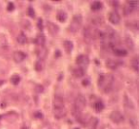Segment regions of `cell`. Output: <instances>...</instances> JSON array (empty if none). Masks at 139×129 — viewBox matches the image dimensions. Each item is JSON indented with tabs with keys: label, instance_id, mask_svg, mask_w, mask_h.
<instances>
[{
	"label": "cell",
	"instance_id": "31",
	"mask_svg": "<svg viewBox=\"0 0 139 129\" xmlns=\"http://www.w3.org/2000/svg\"><path fill=\"white\" fill-rule=\"evenodd\" d=\"M38 28H39V29H40V30H42L43 29V25H42V19H39V20H38Z\"/></svg>",
	"mask_w": 139,
	"mask_h": 129
},
{
	"label": "cell",
	"instance_id": "18",
	"mask_svg": "<svg viewBox=\"0 0 139 129\" xmlns=\"http://www.w3.org/2000/svg\"><path fill=\"white\" fill-rule=\"evenodd\" d=\"M16 40L20 45H24L27 43V37H26L24 32H20L16 37Z\"/></svg>",
	"mask_w": 139,
	"mask_h": 129
},
{
	"label": "cell",
	"instance_id": "11",
	"mask_svg": "<svg viewBox=\"0 0 139 129\" xmlns=\"http://www.w3.org/2000/svg\"><path fill=\"white\" fill-rule=\"evenodd\" d=\"M12 58H13L15 63H21V62H23L25 60L26 54L22 51H15L12 54Z\"/></svg>",
	"mask_w": 139,
	"mask_h": 129
},
{
	"label": "cell",
	"instance_id": "35",
	"mask_svg": "<svg viewBox=\"0 0 139 129\" xmlns=\"http://www.w3.org/2000/svg\"><path fill=\"white\" fill-rule=\"evenodd\" d=\"M110 3H111V4H113L112 6H117V5H118V2H117V1H110Z\"/></svg>",
	"mask_w": 139,
	"mask_h": 129
},
{
	"label": "cell",
	"instance_id": "3",
	"mask_svg": "<svg viewBox=\"0 0 139 129\" xmlns=\"http://www.w3.org/2000/svg\"><path fill=\"white\" fill-rule=\"evenodd\" d=\"M86 107V99L83 95H78L74 100V106H73V113L77 119H81V114Z\"/></svg>",
	"mask_w": 139,
	"mask_h": 129
},
{
	"label": "cell",
	"instance_id": "21",
	"mask_svg": "<svg viewBox=\"0 0 139 129\" xmlns=\"http://www.w3.org/2000/svg\"><path fill=\"white\" fill-rule=\"evenodd\" d=\"M102 3L101 2H99V1H94L93 3H91V9L92 11H94V12H96V11H99L100 9H102Z\"/></svg>",
	"mask_w": 139,
	"mask_h": 129
},
{
	"label": "cell",
	"instance_id": "14",
	"mask_svg": "<svg viewBox=\"0 0 139 129\" xmlns=\"http://www.w3.org/2000/svg\"><path fill=\"white\" fill-rule=\"evenodd\" d=\"M45 42H46V38L44 36V34H38L37 37L35 38V43L39 46V47H44L45 45Z\"/></svg>",
	"mask_w": 139,
	"mask_h": 129
},
{
	"label": "cell",
	"instance_id": "7",
	"mask_svg": "<svg viewBox=\"0 0 139 129\" xmlns=\"http://www.w3.org/2000/svg\"><path fill=\"white\" fill-rule=\"evenodd\" d=\"M110 119H111V121L112 123H120L124 121V116L122 115V113H121L120 111L113 110L111 113V115H110Z\"/></svg>",
	"mask_w": 139,
	"mask_h": 129
},
{
	"label": "cell",
	"instance_id": "1",
	"mask_svg": "<svg viewBox=\"0 0 139 129\" xmlns=\"http://www.w3.org/2000/svg\"><path fill=\"white\" fill-rule=\"evenodd\" d=\"M101 47L103 49H113L116 45V33L112 30H107L101 32Z\"/></svg>",
	"mask_w": 139,
	"mask_h": 129
},
{
	"label": "cell",
	"instance_id": "15",
	"mask_svg": "<svg viewBox=\"0 0 139 129\" xmlns=\"http://www.w3.org/2000/svg\"><path fill=\"white\" fill-rule=\"evenodd\" d=\"M63 46H64V49L66 50L67 53H71L72 52V50L73 49V44L72 41H65L64 43H63Z\"/></svg>",
	"mask_w": 139,
	"mask_h": 129
},
{
	"label": "cell",
	"instance_id": "5",
	"mask_svg": "<svg viewBox=\"0 0 139 129\" xmlns=\"http://www.w3.org/2000/svg\"><path fill=\"white\" fill-rule=\"evenodd\" d=\"M82 16L80 14H76L73 16V20L71 22V24L69 26V31L71 32H76L79 29L81 28V25H82Z\"/></svg>",
	"mask_w": 139,
	"mask_h": 129
},
{
	"label": "cell",
	"instance_id": "2",
	"mask_svg": "<svg viewBox=\"0 0 139 129\" xmlns=\"http://www.w3.org/2000/svg\"><path fill=\"white\" fill-rule=\"evenodd\" d=\"M114 83V78L111 74H103L99 76L98 79V87L103 92L109 93L112 89V86Z\"/></svg>",
	"mask_w": 139,
	"mask_h": 129
},
{
	"label": "cell",
	"instance_id": "26",
	"mask_svg": "<svg viewBox=\"0 0 139 129\" xmlns=\"http://www.w3.org/2000/svg\"><path fill=\"white\" fill-rule=\"evenodd\" d=\"M97 123H98V120L97 118H91L90 123H89V129H95L97 126Z\"/></svg>",
	"mask_w": 139,
	"mask_h": 129
},
{
	"label": "cell",
	"instance_id": "37",
	"mask_svg": "<svg viewBox=\"0 0 139 129\" xmlns=\"http://www.w3.org/2000/svg\"><path fill=\"white\" fill-rule=\"evenodd\" d=\"M4 84V81H0V85H3Z\"/></svg>",
	"mask_w": 139,
	"mask_h": 129
},
{
	"label": "cell",
	"instance_id": "34",
	"mask_svg": "<svg viewBox=\"0 0 139 129\" xmlns=\"http://www.w3.org/2000/svg\"><path fill=\"white\" fill-rule=\"evenodd\" d=\"M89 83H90V82H89V79H87V80L83 81V83H82V84H83V86H88V85H89Z\"/></svg>",
	"mask_w": 139,
	"mask_h": 129
},
{
	"label": "cell",
	"instance_id": "20",
	"mask_svg": "<svg viewBox=\"0 0 139 129\" xmlns=\"http://www.w3.org/2000/svg\"><path fill=\"white\" fill-rule=\"evenodd\" d=\"M106 65H107V67L111 69H116L117 67H118V63L114 60H111V59H110V60H107L106 62Z\"/></svg>",
	"mask_w": 139,
	"mask_h": 129
},
{
	"label": "cell",
	"instance_id": "12",
	"mask_svg": "<svg viewBox=\"0 0 139 129\" xmlns=\"http://www.w3.org/2000/svg\"><path fill=\"white\" fill-rule=\"evenodd\" d=\"M47 27H48L49 32H50L52 35L57 34V32H58V31H59L58 26L55 25V23H52V22H48V23H47Z\"/></svg>",
	"mask_w": 139,
	"mask_h": 129
},
{
	"label": "cell",
	"instance_id": "6",
	"mask_svg": "<svg viewBox=\"0 0 139 129\" xmlns=\"http://www.w3.org/2000/svg\"><path fill=\"white\" fill-rule=\"evenodd\" d=\"M76 64L78 66V68H82V69H86L88 68L89 64H90V59L89 57L86 55H79L76 58Z\"/></svg>",
	"mask_w": 139,
	"mask_h": 129
},
{
	"label": "cell",
	"instance_id": "32",
	"mask_svg": "<svg viewBox=\"0 0 139 129\" xmlns=\"http://www.w3.org/2000/svg\"><path fill=\"white\" fill-rule=\"evenodd\" d=\"M36 90L38 92H42L43 91V86H36Z\"/></svg>",
	"mask_w": 139,
	"mask_h": 129
},
{
	"label": "cell",
	"instance_id": "27",
	"mask_svg": "<svg viewBox=\"0 0 139 129\" xmlns=\"http://www.w3.org/2000/svg\"><path fill=\"white\" fill-rule=\"evenodd\" d=\"M135 9L134 8H133V7H131L129 4H126V6L124 7V9H123V12H124V13L126 14V15H128V14H130V13H132V12L134 11Z\"/></svg>",
	"mask_w": 139,
	"mask_h": 129
},
{
	"label": "cell",
	"instance_id": "4",
	"mask_svg": "<svg viewBox=\"0 0 139 129\" xmlns=\"http://www.w3.org/2000/svg\"><path fill=\"white\" fill-rule=\"evenodd\" d=\"M84 35L85 38L89 40H94L98 37H100L101 32L94 27H87L84 30Z\"/></svg>",
	"mask_w": 139,
	"mask_h": 129
},
{
	"label": "cell",
	"instance_id": "25",
	"mask_svg": "<svg viewBox=\"0 0 139 129\" xmlns=\"http://www.w3.org/2000/svg\"><path fill=\"white\" fill-rule=\"evenodd\" d=\"M20 76L17 74H13L12 77H11V83H12L13 86H17L20 82Z\"/></svg>",
	"mask_w": 139,
	"mask_h": 129
},
{
	"label": "cell",
	"instance_id": "16",
	"mask_svg": "<svg viewBox=\"0 0 139 129\" xmlns=\"http://www.w3.org/2000/svg\"><path fill=\"white\" fill-rule=\"evenodd\" d=\"M56 18L58 21H60V22H65L68 18V15H67V13L64 11H59V12H57V15H56Z\"/></svg>",
	"mask_w": 139,
	"mask_h": 129
},
{
	"label": "cell",
	"instance_id": "13",
	"mask_svg": "<svg viewBox=\"0 0 139 129\" xmlns=\"http://www.w3.org/2000/svg\"><path fill=\"white\" fill-rule=\"evenodd\" d=\"M54 114H55V117L56 119H62L63 117H65L67 114V111L65 108H62V109H55L54 110Z\"/></svg>",
	"mask_w": 139,
	"mask_h": 129
},
{
	"label": "cell",
	"instance_id": "17",
	"mask_svg": "<svg viewBox=\"0 0 139 129\" xmlns=\"http://www.w3.org/2000/svg\"><path fill=\"white\" fill-rule=\"evenodd\" d=\"M73 74L75 78H81V77H83L85 75V70L80 68H77L75 69H73Z\"/></svg>",
	"mask_w": 139,
	"mask_h": 129
},
{
	"label": "cell",
	"instance_id": "29",
	"mask_svg": "<svg viewBox=\"0 0 139 129\" xmlns=\"http://www.w3.org/2000/svg\"><path fill=\"white\" fill-rule=\"evenodd\" d=\"M127 3L131 7L134 8V9H136V8H137V6H138V1H128Z\"/></svg>",
	"mask_w": 139,
	"mask_h": 129
},
{
	"label": "cell",
	"instance_id": "28",
	"mask_svg": "<svg viewBox=\"0 0 139 129\" xmlns=\"http://www.w3.org/2000/svg\"><path fill=\"white\" fill-rule=\"evenodd\" d=\"M28 15L30 16V17H34V15H35V13H34V10L32 9V7H29V9H28Z\"/></svg>",
	"mask_w": 139,
	"mask_h": 129
},
{
	"label": "cell",
	"instance_id": "24",
	"mask_svg": "<svg viewBox=\"0 0 139 129\" xmlns=\"http://www.w3.org/2000/svg\"><path fill=\"white\" fill-rule=\"evenodd\" d=\"M131 66H132V68H133V70L134 71H138V67H139V64H138V58L137 57H134L132 62H131Z\"/></svg>",
	"mask_w": 139,
	"mask_h": 129
},
{
	"label": "cell",
	"instance_id": "38",
	"mask_svg": "<svg viewBox=\"0 0 139 129\" xmlns=\"http://www.w3.org/2000/svg\"><path fill=\"white\" fill-rule=\"evenodd\" d=\"M74 129H79V128H74Z\"/></svg>",
	"mask_w": 139,
	"mask_h": 129
},
{
	"label": "cell",
	"instance_id": "19",
	"mask_svg": "<svg viewBox=\"0 0 139 129\" xmlns=\"http://www.w3.org/2000/svg\"><path fill=\"white\" fill-rule=\"evenodd\" d=\"M113 53L118 57H124L128 54V51L123 49H113Z\"/></svg>",
	"mask_w": 139,
	"mask_h": 129
},
{
	"label": "cell",
	"instance_id": "10",
	"mask_svg": "<svg viewBox=\"0 0 139 129\" xmlns=\"http://www.w3.org/2000/svg\"><path fill=\"white\" fill-rule=\"evenodd\" d=\"M36 55L37 57L39 58V60H44L47 55H48V50L45 47H39L38 49H36Z\"/></svg>",
	"mask_w": 139,
	"mask_h": 129
},
{
	"label": "cell",
	"instance_id": "22",
	"mask_svg": "<svg viewBox=\"0 0 139 129\" xmlns=\"http://www.w3.org/2000/svg\"><path fill=\"white\" fill-rule=\"evenodd\" d=\"M34 68H35V70L38 71V72L42 71L43 68H44V63H43L42 60H38L37 62H35V64H34Z\"/></svg>",
	"mask_w": 139,
	"mask_h": 129
},
{
	"label": "cell",
	"instance_id": "36",
	"mask_svg": "<svg viewBox=\"0 0 139 129\" xmlns=\"http://www.w3.org/2000/svg\"><path fill=\"white\" fill-rule=\"evenodd\" d=\"M21 129H28V127H27L26 125H23V126H22V128H21Z\"/></svg>",
	"mask_w": 139,
	"mask_h": 129
},
{
	"label": "cell",
	"instance_id": "30",
	"mask_svg": "<svg viewBox=\"0 0 139 129\" xmlns=\"http://www.w3.org/2000/svg\"><path fill=\"white\" fill-rule=\"evenodd\" d=\"M7 10L9 11V12H12L13 10H14V5H13V3H9L8 4V8H7Z\"/></svg>",
	"mask_w": 139,
	"mask_h": 129
},
{
	"label": "cell",
	"instance_id": "33",
	"mask_svg": "<svg viewBox=\"0 0 139 129\" xmlns=\"http://www.w3.org/2000/svg\"><path fill=\"white\" fill-rule=\"evenodd\" d=\"M34 116H35V117H37V118H39V119L43 117V115L41 114V113H40V112H36V113L34 114Z\"/></svg>",
	"mask_w": 139,
	"mask_h": 129
},
{
	"label": "cell",
	"instance_id": "9",
	"mask_svg": "<svg viewBox=\"0 0 139 129\" xmlns=\"http://www.w3.org/2000/svg\"><path fill=\"white\" fill-rule=\"evenodd\" d=\"M120 15L116 12H111L109 14V21L113 25H117L120 23Z\"/></svg>",
	"mask_w": 139,
	"mask_h": 129
},
{
	"label": "cell",
	"instance_id": "8",
	"mask_svg": "<svg viewBox=\"0 0 139 129\" xmlns=\"http://www.w3.org/2000/svg\"><path fill=\"white\" fill-rule=\"evenodd\" d=\"M64 106V99L59 95H55L54 98V110L55 109H62Z\"/></svg>",
	"mask_w": 139,
	"mask_h": 129
},
{
	"label": "cell",
	"instance_id": "23",
	"mask_svg": "<svg viewBox=\"0 0 139 129\" xmlns=\"http://www.w3.org/2000/svg\"><path fill=\"white\" fill-rule=\"evenodd\" d=\"M104 107H105V105L101 101H97L96 103L94 104V109H95L96 112H101L104 109Z\"/></svg>",
	"mask_w": 139,
	"mask_h": 129
}]
</instances>
